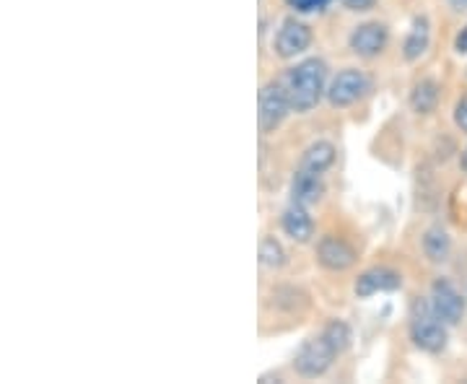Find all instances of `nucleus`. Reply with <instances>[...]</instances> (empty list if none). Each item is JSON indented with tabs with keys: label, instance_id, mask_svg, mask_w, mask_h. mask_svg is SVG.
I'll list each match as a JSON object with an SVG mask.
<instances>
[{
	"label": "nucleus",
	"instance_id": "obj_1",
	"mask_svg": "<svg viewBox=\"0 0 467 384\" xmlns=\"http://www.w3.org/2000/svg\"><path fill=\"white\" fill-rule=\"evenodd\" d=\"M281 84L291 99V109L296 115H306L317 107L322 97H327V66L319 57L299 60L281 76Z\"/></svg>",
	"mask_w": 467,
	"mask_h": 384
},
{
	"label": "nucleus",
	"instance_id": "obj_2",
	"mask_svg": "<svg viewBox=\"0 0 467 384\" xmlns=\"http://www.w3.org/2000/svg\"><path fill=\"white\" fill-rule=\"evenodd\" d=\"M408 335H410V340H413L418 351L441 353L450 343V325L444 319L436 317L429 299L416 301L413 309H410Z\"/></svg>",
	"mask_w": 467,
	"mask_h": 384
},
{
	"label": "nucleus",
	"instance_id": "obj_3",
	"mask_svg": "<svg viewBox=\"0 0 467 384\" xmlns=\"http://www.w3.org/2000/svg\"><path fill=\"white\" fill-rule=\"evenodd\" d=\"M340 356L343 353L337 351V346L319 330L317 335L306 337L299 346V351L294 356V371L299 374L301 379H319L333 368V364Z\"/></svg>",
	"mask_w": 467,
	"mask_h": 384
},
{
	"label": "nucleus",
	"instance_id": "obj_4",
	"mask_svg": "<svg viewBox=\"0 0 467 384\" xmlns=\"http://www.w3.org/2000/svg\"><path fill=\"white\" fill-rule=\"evenodd\" d=\"M291 112H294V109H291V99H288V94H285L281 78L267 81V84L260 88V94H257V125H260V133H275Z\"/></svg>",
	"mask_w": 467,
	"mask_h": 384
},
{
	"label": "nucleus",
	"instance_id": "obj_5",
	"mask_svg": "<svg viewBox=\"0 0 467 384\" xmlns=\"http://www.w3.org/2000/svg\"><path fill=\"white\" fill-rule=\"evenodd\" d=\"M371 91V78L358 67H343L327 86V101L335 109L353 107Z\"/></svg>",
	"mask_w": 467,
	"mask_h": 384
},
{
	"label": "nucleus",
	"instance_id": "obj_6",
	"mask_svg": "<svg viewBox=\"0 0 467 384\" xmlns=\"http://www.w3.org/2000/svg\"><path fill=\"white\" fill-rule=\"evenodd\" d=\"M429 304L436 312V317L444 319L450 327L460 325L465 319L467 299L457 291V285L451 284L450 278H436L429 291Z\"/></svg>",
	"mask_w": 467,
	"mask_h": 384
},
{
	"label": "nucleus",
	"instance_id": "obj_7",
	"mask_svg": "<svg viewBox=\"0 0 467 384\" xmlns=\"http://www.w3.org/2000/svg\"><path fill=\"white\" fill-rule=\"evenodd\" d=\"M309 47H312V29L296 16L284 18L278 32L273 36V52L281 60H296Z\"/></svg>",
	"mask_w": 467,
	"mask_h": 384
},
{
	"label": "nucleus",
	"instance_id": "obj_8",
	"mask_svg": "<svg viewBox=\"0 0 467 384\" xmlns=\"http://www.w3.org/2000/svg\"><path fill=\"white\" fill-rule=\"evenodd\" d=\"M389 45V29L382 21H364L348 34V50L358 57H377Z\"/></svg>",
	"mask_w": 467,
	"mask_h": 384
},
{
	"label": "nucleus",
	"instance_id": "obj_9",
	"mask_svg": "<svg viewBox=\"0 0 467 384\" xmlns=\"http://www.w3.org/2000/svg\"><path fill=\"white\" fill-rule=\"evenodd\" d=\"M402 288V273H398L395 267H368L364 270L356 281H353V294L358 299H371L377 294H392Z\"/></svg>",
	"mask_w": 467,
	"mask_h": 384
},
{
	"label": "nucleus",
	"instance_id": "obj_10",
	"mask_svg": "<svg viewBox=\"0 0 467 384\" xmlns=\"http://www.w3.org/2000/svg\"><path fill=\"white\" fill-rule=\"evenodd\" d=\"M315 257H317L319 265L325 267V270H330V273H346L358 260V254H356V250L350 247L348 242L343 236L335 234H325L319 239L317 247H315Z\"/></svg>",
	"mask_w": 467,
	"mask_h": 384
},
{
	"label": "nucleus",
	"instance_id": "obj_11",
	"mask_svg": "<svg viewBox=\"0 0 467 384\" xmlns=\"http://www.w3.org/2000/svg\"><path fill=\"white\" fill-rule=\"evenodd\" d=\"M281 229H284V234L288 239H294V242H299V244H306L315 232H317V226H315V218L309 213V208L306 205H299V202H288L285 205V211L281 213Z\"/></svg>",
	"mask_w": 467,
	"mask_h": 384
},
{
	"label": "nucleus",
	"instance_id": "obj_12",
	"mask_svg": "<svg viewBox=\"0 0 467 384\" xmlns=\"http://www.w3.org/2000/svg\"><path fill=\"white\" fill-rule=\"evenodd\" d=\"M325 174H315V171H306V169H296L294 177H291V184H288V195H291V202H299V205H315V202L322 201L325 195Z\"/></svg>",
	"mask_w": 467,
	"mask_h": 384
},
{
	"label": "nucleus",
	"instance_id": "obj_13",
	"mask_svg": "<svg viewBox=\"0 0 467 384\" xmlns=\"http://www.w3.org/2000/svg\"><path fill=\"white\" fill-rule=\"evenodd\" d=\"M429 45H431V21H429V16H416L410 21V29L405 34V39H402V57L408 63H416L426 55Z\"/></svg>",
	"mask_w": 467,
	"mask_h": 384
},
{
	"label": "nucleus",
	"instance_id": "obj_14",
	"mask_svg": "<svg viewBox=\"0 0 467 384\" xmlns=\"http://www.w3.org/2000/svg\"><path fill=\"white\" fill-rule=\"evenodd\" d=\"M335 159H337V149L330 140H315L301 153L299 167L306 169V171H315V174H325L335 164Z\"/></svg>",
	"mask_w": 467,
	"mask_h": 384
},
{
	"label": "nucleus",
	"instance_id": "obj_15",
	"mask_svg": "<svg viewBox=\"0 0 467 384\" xmlns=\"http://www.w3.org/2000/svg\"><path fill=\"white\" fill-rule=\"evenodd\" d=\"M439 99H441V86L436 84L434 78H420L410 88L408 104H410V109L416 115H431L436 107H439Z\"/></svg>",
	"mask_w": 467,
	"mask_h": 384
},
{
	"label": "nucleus",
	"instance_id": "obj_16",
	"mask_svg": "<svg viewBox=\"0 0 467 384\" xmlns=\"http://www.w3.org/2000/svg\"><path fill=\"white\" fill-rule=\"evenodd\" d=\"M423 254L436 263V265H441V263H447L451 254V236L447 234V229H441V226H431V229H426V234H423Z\"/></svg>",
	"mask_w": 467,
	"mask_h": 384
},
{
	"label": "nucleus",
	"instance_id": "obj_17",
	"mask_svg": "<svg viewBox=\"0 0 467 384\" xmlns=\"http://www.w3.org/2000/svg\"><path fill=\"white\" fill-rule=\"evenodd\" d=\"M260 263L270 267V270H281L288 263L284 244L275 236H263V242H260Z\"/></svg>",
	"mask_w": 467,
	"mask_h": 384
},
{
	"label": "nucleus",
	"instance_id": "obj_18",
	"mask_svg": "<svg viewBox=\"0 0 467 384\" xmlns=\"http://www.w3.org/2000/svg\"><path fill=\"white\" fill-rule=\"evenodd\" d=\"M335 0H285V5L296 14H325Z\"/></svg>",
	"mask_w": 467,
	"mask_h": 384
},
{
	"label": "nucleus",
	"instance_id": "obj_19",
	"mask_svg": "<svg viewBox=\"0 0 467 384\" xmlns=\"http://www.w3.org/2000/svg\"><path fill=\"white\" fill-rule=\"evenodd\" d=\"M454 125L462 133H467V97H462V99L457 101V107H454Z\"/></svg>",
	"mask_w": 467,
	"mask_h": 384
},
{
	"label": "nucleus",
	"instance_id": "obj_20",
	"mask_svg": "<svg viewBox=\"0 0 467 384\" xmlns=\"http://www.w3.org/2000/svg\"><path fill=\"white\" fill-rule=\"evenodd\" d=\"M348 11H353V14H367V11H371L374 5H377V0H340Z\"/></svg>",
	"mask_w": 467,
	"mask_h": 384
},
{
	"label": "nucleus",
	"instance_id": "obj_21",
	"mask_svg": "<svg viewBox=\"0 0 467 384\" xmlns=\"http://www.w3.org/2000/svg\"><path fill=\"white\" fill-rule=\"evenodd\" d=\"M454 52L457 55H467V24L454 36Z\"/></svg>",
	"mask_w": 467,
	"mask_h": 384
},
{
	"label": "nucleus",
	"instance_id": "obj_22",
	"mask_svg": "<svg viewBox=\"0 0 467 384\" xmlns=\"http://www.w3.org/2000/svg\"><path fill=\"white\" fill-rule=\"evenodd\" d=\"M454 11H467V0H447Z\"/></svg>",
	"mask_w": 467,
	"mask_h": 384
},
{
	"label": "nucleus",
	"instance_id": "obj_23",
	"mask_svg": "<svg viewBox=\"0 0 467 384\" xmlns=\"http://www.w3.org/2000/svg\"><path fill=\"white\" fill-rule=\"evenodd\" d=\"M460 169L467 174V146L462 149V153H460Z\"/></svg>",
	"mask_w": 467,
	"mask_h": 384
}]
</instances>
